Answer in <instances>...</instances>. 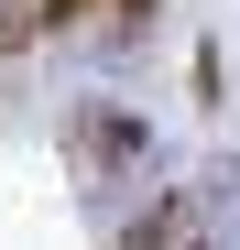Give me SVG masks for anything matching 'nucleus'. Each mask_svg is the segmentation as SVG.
<instances>
[{
    "label": "nucleus",
    "mask_w": 240,
    "mask_h": 250,
    "mask_svg": "<svg viewBox=\"0 0 240 250\" xmlns=\"http://www.w3.org/2000/svg\"><path fill=\"white\" fill-rule=\"evenodd\" d=\"M131 250H196V207L186 196H153L142 218H131Z\"/></svg>",
    "instance_id": "1"
}]
</instances>
